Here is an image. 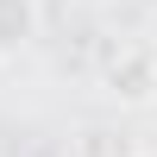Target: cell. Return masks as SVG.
<instances>
[{"instance_id":"6da1fadb","label":"cell","mask_w":157,"mask_h":157,"mask_svg":"<svg viewBox=\"0 0 157 157\" xmlns=\"http://www.w3.org/2000/svg\"><path fill=\"white\" fill-rule=\"evenodd\" d=\"M38 25H44L38 0H0V57H19L38 38Z\"/></svg>"}]
</instances>
